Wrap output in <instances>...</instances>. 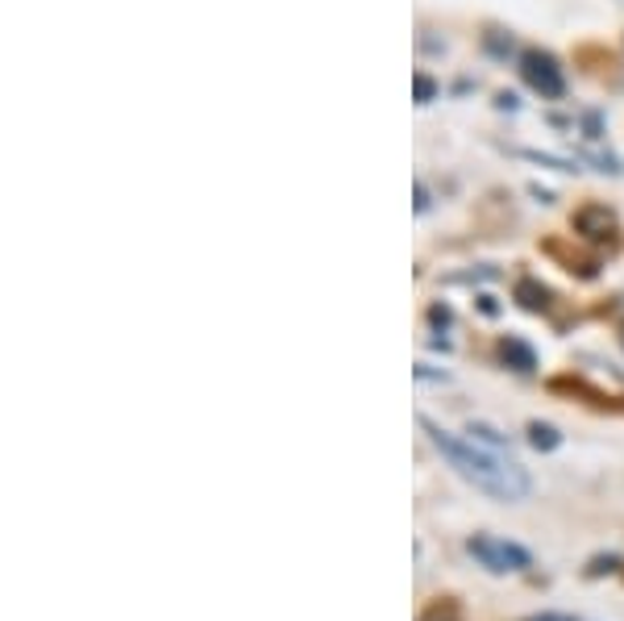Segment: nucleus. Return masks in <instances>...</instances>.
Here are the masks:
<instances>
[{"mask_svg": "<svg viewBox=\"0 0 624 621\" xmlns=\"http://www.w3.org/2000/svg\"><path fill=\"white\" fill-rule=\"evenodd\" d=\"M529 621H571V618H562V613H537V618Z\"/></svg>", "mask_w": 624, "mask_h": 621, "instance_id": "8", "label": "nucleus"}, {"mask_svg": "<svg viewBox=\"0 0 624 621\" xmlns=\"http://www.w3.org/2000/svg\"><path fill=\"white\" fill-rule=\"evenodd\" d=\"M525 80H529L537 93L546 96H562V72L554 68V59L550 54H525Z\"/></svg>", "mask_w": 624, "mask_h": 621, "instance_id": "3", "label": "nucleus"}, {"mask_svg": "<svg viewBox=\"0 0 624 621\" xmlns=\"http://www.w3.org/2000/svg\"><path fill=\"white\" fill-rule=\"evenodd\" d=\"M416 96H420V105H425V100H429V96H433V84H429V80H425V75H420V80H416Z\"/></svg>", "mask_w": 624, "mask_h": 621, "instance_id": "7", "label": "nucleus"}, {"mask_svg": "<svg viewBox=\"0 0 624 621\" xmlns=\"http://www.w3.org/2000/svg\"><path fill=\"white\" fill-rule=\"evenodd\" d=\"M466 550H470V559H479V568H487V572H495V575L533 568L529 550L521 547V543H509V538H495V534H475V538L466 543Z\"/></svg>", "mask_w": 624, "mask_h": 621, "instance_id": "2", "label": "nucleus"}, {"mask_svg": "<svg viewBox=\"0 0 624 621\" xmlns=\"http://www.w3.org/2000/svg\"><path fill=\"white\" fill-rule=\"evenodd\" d=\"M529 442L537 447V451H554L562 438H558L554 426H541V422H533V426H529Z\"/></svg>", "mask_w": 624, "mask_h": 621, "instance_id": "4", "label": "nucleus"}, {"mask_svg": "<svg viewBox=\"0 0 624 621\" xmlns=\"http://www.w3.org/2000/svg\"><path fill=\"white\" fill-rule=\"evenodd\" d=\"M420 430L429 434V442L445 454V463L463 479H470L479 492L495 497V501H525L529 497V476L516 459H509V451H491L475 438H458V434L441 430L429 417H420Z\"/></svg>", "mask_w": 624, "mask_h": 621, "instance_id": "1", "label": "nucleus"}, {"mask_svg": "<svg viewBox=\"0 0 624 621\" xmlns=\"http://www.w3.org/2000/svg\"><path fill=\"white\" fill-rule=\"evenodd\" d=\"M500 351H504V358H516V363H521V372H529L533 367V351H525L521 342H504Z\"/></svg>", "mask_w": 624, "mask_h": 621, "instance_id": "5", "label": "nucleus"}, {"mask_svg": "<svg viewBox=\"0 0 624 621\" xmlns=\"http://www.w3.org/2000/svg\"><path fill=\"white\" fill-rule=\"evenodd\" d=\"M621 568V555H608V559H596L591 568H587V575H603V572H616Z\"/></svg>", "mask_w": 624, "mask_h": 621, "instance_id": "6", "label": "nucleus"}]
</instances>
